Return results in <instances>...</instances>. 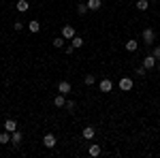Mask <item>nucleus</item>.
I'll return each mask as SVG.
<instances>
[{"label":"nucleus","instance_id":"nucleus-12","mask_svg":"<svg viewBox=\"0 0 160 158\" xmlns=\"http://www.w3.org/2000/svg\"><path fill=\"white\" fill-rule=\"evenodd\" d=\"M100 152H102V150H100L98 143H90V147H88V154H90V156H100Z\"/></svg>","mask_w":160,"mask_h":158},{"label":"nucleus","instance_id":"nucleus-2","mask_svg":"<svg viewBox=\"0 0 160 158\" xmlns=\"http://www.w3.org/2000/svg\"><path fill=\"white\" fill-rule=\"evenodd\" d=\"M56 143H58V139H56V135H53V133H47L45 137H43V145H45V147H49V150H51V147H56Z\"/></svg>","mask_w":160,"mask_h":158},{"label":"nucleus","instance_id":"nucleus-6","mask_svg":"<svg viewBox=\"0 0 160 158\" xmlns=\"http://www.w3.org/2000/svg\"><path fill=\"white\" fill-rule=\"evenodd\" d=\"M98 88H100V92H107V94H109L111 90H113V84H111V79H102L98 84Z\"/></svg>","mask_w":160,"mask_h":158},{"label":"nucleus","instance_id":"nucleus-18","mask_svg":"<svg viewBox=\"0 0 160 158\" xmlns=\"http://www.w3.org/2000/svg\"><path fill=\"white\" fill-rule=\"evenodd\" d=\"M137 9H139V11H148L149 9V0H137Z\"/></svg>","mask_w":160,"mask_h":158},{"label":"nucleus","instance_id":"nucleus-5","mask_svg":"<svg viewBox=\"0 0 160 158\" xmlns=\"http://www.w3.org/2000/svg\"><path fill=\"white\" fill-rule=\"evenodd\" d=\"M143 66H145L148 71L156 66V58H154V54H149V56H145V58H143Z\"/></svg>","mask_w":160,"mask_h":158},{"label":"nucleus","instance_id":"nucleus-14","mask_svg":"<svg viewBox=\"0 0 160 158\" xmlns=\"http://www.w3.org/2000/svg\"><path fill=\"white\" fill-rule=\"evenodd\" d=\"M53 105H56L58 109H60V107H64V105H66V98H64V94H60V92H58V96L53 98Z\"/></svg>","mask_w":160,"mask_h":158},{"label":"nucleus","instance_id":"nucleus-11","mask_svg":"<svg viewBox=\"0 0 160 158\" xmlns=\"http://www.w3.org/2000/svg\"><path fill=\"white\" fill-rule=\"evenodd\" d=\"M22 139H24V137H22V133H19V130H13V133H11V143H13L15 147H19Z\"/></svg>","mask_w":160,"mask_h":158},{"label":"nucleus","instance_id":"nucleus-8","mask_svg":"<svg viewBox=\"0 0 160 158\" xmlns=\"http://www.w3.org/2000/svg\"><path fill=\"white\" fill-rule=\"evenodd\" d=\"M71 90H73V88H71V84H68V81H60V84H58V92H60V94H64V96H66Z\"/></svg>","mask_w":160,"mask_h":158},{"label":"nucleus","instance_id":"nucleus-4","mask_svg":"<svg viewBox=\"0 0 160 158\" xmlns=\"http://www.w3.org/2000/svg\"><path fill=\"white\" fill-rule=\"evenodd\" d=\"M62 37L66 38V41H71V38L75 37V28H73L71 24H66L64 28H62Z\"/></svg>","mask_w":160,"mask_h":158},{"label":"nucleus","instance_id":"nucleus-1","mask_svg":"<svg viewBox=\"0 0 160 158\" xmlns=\"http://www.w3.org/2000/svg\"><path fill=\"white\" fill-rule=\"evenodd\" d=\"M154 38H156V32L152 28H145L143 30V43L145 45H154Z\"/></svg>","mask_w":160,"mask_h":158},{"label":"nucleus","instance_id":"nucleus-25","mask_svg":"<svg viewBox=\"0 0 160 158\" xmlns=\"http://www.w3.org/2000/svg\"><path fill=\"white\" fill-rule=\"evenodd\" d=\"M145 71H148L145 66H139V69H137V75H141V77H143V75H145Z\"/></svg>","mask_w":160,"mask_h":158},{"label":"nucleus","instance_id":"nucleus-16","mask_svg":"<svg viewBox=\"0 0 160 158\" xmlns=\"http://www.w3.org/2000/svg\"><path fill=\"white\" fill-rule=\"evenodd\" d=\"M71 45H73L75 49H79V47H83V38L81 37H77V34H75L73 38H71Z\"/></svg>","mask_w":160,"mask_h":158},{"label":"nucleus","instance_id":"nucleus-24","mask_svg":"<svg viewBox=\"0 0 160 158\" xmlns=\"http://www.w3.org/2000/svg\"><path fill=\"white\" fill-rule=\"evenodd\" d=\"M13 28H15V30H22V28H24V22H22V19L13 22Z\"/></svg>","mask_w":160,"mask_h":158},{"label":"nucleus","instance_id":"nucleus-19","mask_svg":"<svg viewBox=\"0 0 160 158\" xmlns=\"http://www.w3.org/2000/svg\"><path fill=\"white\" fill-rule=\"evenodd\" d=\"M51 45L56 49H60V47H64V37H56L53 41H51Z\"/></svg>","mask_w":160,"mask_h":158},{"label":"nucleus","instance_id":"nucleus-3","mask_svg":"<svg viewBox=\"0 0 160 158\" xmlns=\"http://www.w3.org/2000/svg\"><path fill=\"white\" fill-rule=\"evenodd\" d=\"M132 79H130V77H122V79H120V90H122V92H130V90H132Z\"/></svg>","mask_w":160,"mask_h":158},{"label":"nucleus","instance_id":"nucleus-26","mask_svg":"<svg viewBox=\"0 0 160 158\" xmlns=\"http://www.w3.org/2000/svg\"><path fill=\"white\" fill-rule=\"evenodd\" d=\"M152 54H154V58H156V60H158V58H160V45H158V47H156V49H154V51H152Z\"/></svg>","mask_w":160,"mask_h":158},{"label":"nucleus","instance_id":"nucleus-10","mask_svg":"<svg viewBox=\"0 0 160 158\" xmlns=\"http://www.w3.org/2000/svg\"><path fill=\"white\" fill-rule=\"evenodd\" d=\"M94 135H96V128H94V126H86V128H83V139L92 141V139H94Z\"/></svg>","mask_w":160,"mask_h":158},{"label":"nucleus","instance_id":"nucleus-13","mask_svg":"<svg viewBox=\"0 0 160 158\" xmlns=\"http://www.w3.org/2000/svg\"><path fill=\"white\" fill-rule=\"evenodd\" d=\"M15 9L19 13H26L28 9H30V4H28V0H17V4H15Z\"/></svg>","mask_w":160,"mask_h":158},{"label":"nucleus","instance_id":"nucleus-7","mask_svg":"<svg viewBox=\"0 0 160 158\" xmlns=\"http://www.w3.org/2000/svg\"><path fill=\"white\" fill-rule=\"evenodd\" d=\"M137 49H139V43H137L135 38H128V41H126V51H128V54H135Z\"/></svg>","mask_w":160,"mask_h":158},{"label":"nucleus","instance_id":"nucleus-21","mask_svg":"<svg viewBox=\"0 0 160 158\" xmlns=\"http://www.w3.org/2000/svg\"><path fill=\"white\" fill-rule=\"evenodd\" d=\"M88 11H90V9H88V4H83V2H81V4H77V13H79V15H86Z\"/></svg>","mask_w":160,"mask_h":158},{"label":"nucleus","instance_id":"nucleus-15","mask_svg":"<svg viewBox=\"0 0 160 158\" xmlns=\"http://www.w3.org/2000/svg\"><path fill=\"white\" fill-rule=\"evenodd\" d=\"M86 4H88V9H90V11H98L102 2H100V0H88Z\"/></svg>","mask_w":160,"mask_h":158},{"label":"nucleus","instance_id":"nucleus-20","mask_svg":"<svg viewBox=\"0 0 160 158\" xmlns=\"http://www.w3.org/2000/svg\"><path fill=\"white\" fill-rule=\"evenodd\" d=\"M28 28H30V32H38V30H41V24H38L37 19H32V22L28 24Z\"/></svg>","mask_w":160,"mask_h":158},{"label":"nucleus","instance_id":"nucleus-27","mask_svg":"<svg viewBox=\"0 0 160 158\" xmlns=\"http://www.w3.org/2000/svg\"><path fill=\"white\" fill-rule=\"evenodd\" d=\"M158 71H160V62H158Z\"/></svg>","mask_w":160,"mask_h":158},{"label":"nucleus","instance_id":"nucleus-23","mask_svg":"<svg viewBox=\"0 0 160 158\" xmlns=\"http://www.w3.org/2000/svg\"><path fill=\"white\" fill-rule=\"evenodd\" d=\"M94 81H96L94 75H86V77H83V84H86V85H94Z\"/></svg>","mask_w":160,"mask_h":158},{"label":"nucleus","instance_id":"nucleus-28","mask_svg":"<svg viewBox=\"0 0 160 158\" xmlns=\"http://www.w3.org/2000/svg\"><path fill=\"white\" fill-rule=\"evenodd\" d=\"M149 2H156V0H149Z\"/></svg>","mask_w":160,"mask_h":158},{"label":"nucleus","instance_id":"nucleus-22","mask_svg":"<svg viewBox=\"0 0 160 158\" xmlns=\"http://www.w3.org/2000/svg\"><path fill=\"white\" fill-rule=\"evenodd\" d=\"M64 107H66V111H68V113H73V111L77 109V105H75V100H66V105H64Z\"/></svg>","mask_w":160,"mask_h":158},{"label":"nucleus","instance_id":"nucleus-9","mask_svg":"<svg viewBox=\"0 0 160 158\" xmlns=\"http://www.w3.org/2000/svg\"><path fill=\"white\" fill-rule=\"evenodd\" d=\"M4 130H9V133L17 130V122L13 120V118H7V120H4Z\"/></svg>","mask_w":160,"mask_h":158},{"label":"nucleus","instance_id":"nucleus-29","mask_svg":"<svg viewBox=\"0 0 160 158\" xmlns=\"http://www.w3.org/2000/svg\"><path fill=\"white\" fill-rule=\"evenodd\" d=\"M0 37H2V34H0Z\"/></svg>","mask_w":160,"mask_h":158},{"label":"nucleus","instance_id":"nucleus-17","mask_svg":"<svg viewBox=\"0 0 160 158\" xmlns=\"http://www.w3.org/2000/svg\"><path fill=\"white\" fill-rule=\"evenodd\" d=\"M0 143H2V145H7V143H11V133H9V130H4V133H0Z\"/></svg>","mask_w":160,"mask_h":158}]
</instances>
